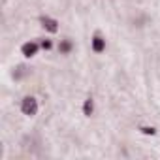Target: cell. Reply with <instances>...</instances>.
<instances>
[{
  "mask_svg": "<svg viewBox=\"0 0 160 160\" xmlns=\"http://www.w3.org/2000/svg\"><path fill=\"white\" fill-rule=\"evenodd\" d=\"M21 113L27 117H34L38 113V100L34 96H25L21 100Z\"/></svg>",
  "mask_w": 160,
  "mask_h": 160,
  "instance_id": "6da1fadb",
  "label": "cell"
},
{
  "mask_svg": "<svg viewBox=\"0 0 160 160\" xmlns=\"http://www.w3.org/2000/svg\"><path fill=\"white\" fill-rule=\"evenodd\" d=\"M91 47H92V51H94L96 55L104 53V51H106V38H102L100 34H94L92 40H91Z\"/></svg>",
  "mask_w": 160,
  "mask_h": 160,
  "instance_id": "7a4b0ae2",
  "label": "cell"
},
{
  "mask_svg": "<svg viewBox=\"0 0 160 160\" xmlns=\"http://www.w3.org/2000/svg\"><path fill=\"white\" fill-rule=\"evenodd\" d=\"M42 45H38L36 42H27V43H23L21 45V53H23V57H27V58H30V57H34L36 53H38V49H40Z\"/></svg>",
  "mask_w": 160,
  "mask_h": 160,
  "instance_id": "3957f363",
  "label": "cell"
},
{
  "mask_svg": "<svg viewBox=\"0 0 160 160\" xmlns=\"http://www.w3.org/2000/svg\"><path fill=\"white\" fill-rule=\"evenodd\" d=\"M40 23H42V27H43L45 30H49V32H57V30H58V21L53 19V17H49V15H42V17H40Z\"/></svg>",
  "mask_w": 160,
  "mask_h": 160,
  "instance_id": "277c9868",
  "label": "cell"
},
{
  "mask_svg": "<svg viewBox=\"0 0 160 160\" xmlns=\"http://www.w3.org/2000/svg\"><path fill=\"white\" fill-rule=\"evenodd\" d=\"M72 49H73V43L70 40H60V43H58V53L60 55H70Z\"/></svg>",
  "mask_w": 160,
  "mask_h": 160,
  "instance_id": "5b68a950",
  "label": "cell"
},
{
  "mask_svg": "<svg viewBox=\"0 0 160 160\" xmlns=\"http://www.w3.org/2000/svg\"><path fill=\"white\" fill-rule=\"evenodd\" d=\"M92 113H94V100L92 98H87L83 102V115L85 117H91Z\"/></svg>",
  "mask_w": 160,
  "mask_h": 160,
  "instance_id": "8992f818",
  "label": "cell"
},
{
  "mask_svg": "<svg viewBox=\"0 0 160 160\" xmlns=\"http://www.w3.org/2000/svg\"><path fill=\"white\" fill-rule=\"evenodd\" d=\"M139 132L145 134V136H154L156 134V128L154 126H139Z\"/></svg>",
  "mask_w": 160,
  "mask_h": 160,
  "instance_id": "52a82bcc",
  "label": "cell"
},
{
  "mask_svg": "<svg viewBox=\"0 0 160 160\" xmlns=\"http://www.w3.org/2000/svg\"><path fill=\"white\" fill-rule=\"evenodd\" d=\"M42 49H45V51H49L51 47H53V43H51V40H42Z\"/></svg>",
  "mask_w": 160,
  "mask_h": 160,
  "instance_id": "ba28073f",
  "label": "cell"
}]
</instances>
